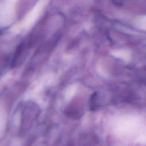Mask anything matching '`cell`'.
Returning <instances> with one entry per match:
<instances>
[{
	"label": "cell",
	"mask_w": 146,
	"mask_h": 146,
	"mask_svg": "<svg viewBox=\"0 0 146 146\" xmlns=\"http://www.w3.org/2000/svg\"><path fill=\"white\" fill-rule=\"evenodd\" d=\"M119 7L135 14H146V0H113Z\"/></svg>",
	"instance_id": "6da1fadb"
}]
</instances>
